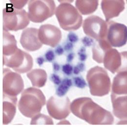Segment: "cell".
I'll use <instances>...</instances> for the list:
<instances>
[{
  "mask_svg": "<svg viewBox=\"0 0 127 127\" xmlns=\"http://www.w3.org/2000/svg\"><path fill=\"white\" fill-rule=\"evenodd\" d=\"M70 111L76 117L92 125H111L114 117L107 110L89 97H80L70 104Z\"/></svg>",
  "mask_w": 127,
  "mask_h": 127,
  "instance_id": "cell-1",
  "label": "cell"
},
{
  "mask_svg": "<svg viewBox=\"0 0 127 127\" xmlns=\"http://www.w3.org/2000/svg\"><path fill=\"white\" fill-rule=\"evenodd\" d=\"M46 103V97L42 91L31 87L22 92L18 107L24 116L32 118L40 113Z\"/></svg>",
  "mask_w": 127,
  "mask_h": 127,
  "instance_id": "cell-2",
  "label": "cell"
},
{
  "mask_svg": "<svg viewBox=\"0 0 127 127\" xmlns=\"http://www.w3.org/2000/svg\"><path fill=\"white\" fill-rule=\"evenodd\" d=\"M86 78L92 95L102 97L109 94L111 79L104 68L99 66L92 67L88 71Z\"/></svg>",
  "mask_w": 127,
  "mask_h": 127,
  "instance_id": "cell-3",
  "label": "cell"
},
{
  "mask_svg": "<svg viewBox=\"0 0 127 127\" xmlns=\"http://www.w3.org/2000/svg\"><path fill=\"white\" fill-rule=\"evenodd\" d=\"M55 14L60 27L65 31H76L82 26V16L70 3H61L55 9Z\"/></svg>",
  "mask_w": 127,
  "mask_h": 127,
  "instance_id": "cell-4",
  "label": "cell"
},
{
  "mask_svg": "<svg viewBox=\"0 0 127 127\" xmlns=\"http://www.w3.org/2000/svg\"><path fill=\"white\" fill-rule=\"evenodd\" d=\"M29 14L24 9L6 6L3 9V30L17 32L25 29L30 24Z\"/></svg>",
  "mask_w": 127,
  "mask_h": 127,
  "instance_id": "cell-5",
  "label": "cell"
},
{
  "mask_svg": "<svg viewBox=\"0 0 127 127\" xmlns=\"http://www.w3.org/2000/svg\"><path fill=\"white\" fill-rule=\"evenodd\" d=\"M29 17L35 23H41L53 16L56 5L52 0H32L29 2Z\"/></svg>",
  "mask_w": 127,
  "mask_h": 127,
  "instance_id": "cell-6",
  "label": "cell"
},
{
  "mask_svg": "<svg viewBox=\"0 0 127 127\" xmlns=\"http://www.w3.org/2000/svg\"><path fill=\"white\" fill-rule=\"evenodd\" d=\"M3 64L19 73L30 71L33 65V60L28 53L18 48L7 56H3Z\"/></svg>",
  "mask_w": 127,
  "mask_h": 127,
  "instance_id": "cell-7",
  "label": "cell"
},
{
  "mask_svg": "<svg viewBox=\"0 0 127 127\" xmlns=\"http://www.w3.org/2000/svg\"><path fill=\"white\" fill-rule=\"evenodd\" d=\"M24 89V81L20 74L7 68L3 69V95L16 97Z\"/></svg>",
  "mask_w": 127,
  "mask_h": 127,
  "instance_id": "cell-8",
  "label": "cell"
},
{
  "mask_svg": "<svg viewBox=\"0 0 127 127\" xmlns=\"http://www.w3.org/2000/svg\"><path fill=\"white\" fill-rule=\"evenodd\" d=\"M83 29L86 35L95 41L106 39L107 23L99 16L92 15L87 18L84 21Z\"/></svg>",
  "mask_w": 127,
  "mask_h": 127,
  "instance_id": "cell-9",
  "label": "cell"
},
{
  "mask_svg": "<svg viewBox=\"0 0 127 127\" xmlns=\"http://www.w3.org/2000/svg\"><path fill=\"white\" fill-rule=\"evenodd\" d=\"M49 115L56 120H63L70 113V101L67 96H51L47 101Z\"/></svg>",
  "mask_w": 127,
  "mask_h": 127,
  "instance_id": "cell-10",
  "label": "cell"
},
{
  "mask_svg": "<svg viewBox=\"0 0 127 127\" xmlns=\"http://www.w3.org/2000/svg\"><path fill=\"white\" fill-rule=\"evenodd\" d=\"M102 63L113 74L127 70V51L119 52L111 48L106 52Z\"/></svg>",
  "mask_w": 127,
  "mask_h": 127,
  "instance_id": "cell-11",
  "label": "cell"
},
{
  "mask_svg": "<svg viewBox=\"0 0 127 127\" xmlns=\"http://www.w3.org/2000/svg\"><path fill=\"white\" fill-rule=\"evenodd\" d=\"M108 29L106 41L111 47L120 48L127 43V27L122 24L113 21L107 22Z\"/></svg>",
  "mask_w": 127,
  "mask_h": 127,
  "instance_id": "cell-12",
  "label": "cell"
},
{
  "mask_svg": "<svg viewBox=\"0 0 127 127\" xmlns=\"http://www.w3.org/2000/svg\"><path fill=\"white\" fill-rule=\"evenodd\" d=\"M62 32L57 27L50 24L42 25L38 30V38L42 44L55 48L62 39Z\"/></svg>",
  "mask_w": 127,
  "mask_h": 127,
  "instance_id": "cell-13",
  "label": "cell"
},
{
  "mask_svg": "<svg viewBox=\"0 0 127 127\" xmlns=\"http://www.w3.org/2000/svg\"><path fill=\"white\" fill-rule=\"evenodd\" d=\"M38 30L35 28H28L23 31L20 38V43L28 51H35L42 47L38 38Z\"/></svg>",
  "mask_w": 127,
  "mask_h": 127,
  "instance_id": "cell-14",
  "label": "cell"
},
{
  "mask_svg": "<svg viewBox=\"0 0 127 127\" xmlns=\"http://www.w3.org/2000/svg\"><path fill=\"white\" fill-rule=\"evenodd\" d=\"M101 5L106 22L118 17L125 9V2L123 0H103Z\"/></svg>",
  "mask_w": 127,
  "mask_h": 127,
  "instance_id": "cell-15",
  "label": "cell"
},
{
  "mask_svg": "<svg viewBox=\"0 0 127 127\" xmlns=\"http://www.w3.org/2000/svg\"><path fill=\"white\" fill-rule=\"evenodd\" d=\"M17 98L3 95V125L10 123L13 119L16 112Z\"/></svg>",
  "mask_w": 127,
  "mask_h": 127,
  "instance_id": "cell-16",
  "label": "cell"
},
{
  "mask_svg": "<svg viewBox=\"0 0 127 127\" xmlns=\"http://www.w3.org/2000/svg\"><path fill=\"white\" fill-rule=\"evenodd\" d=\"M127 95L116 96L111 95L114 115L120 120H127Z\"/></svg>",
  "mask_w": 127,
  "mask_h": 127,
  "instance_id": "cell-17",
  "label": "cell"
},
{
  "mask_svg": "<svg viewBox=\"0 0 127 127\" xmlns=\"http://www.w3.org/2000/svg\"><path fill=\"white\" fill-rule=\"evenodd\" d=\"M127 70L118 72L113 80L111 95L116 96L127 95Z\"/></svg>",
  "mask_w": 127,
  "mask_h": 127,
  "instance_id": "cell-18",
  "label": "cell"
},
{
  "mask_svg": "<svg viewBox=\"0 0 127 127\" xmlns=\"http://www.w3.org/2000/svg\"><path fill=\"white\" fill-rule=\"evenodd\" d=\"M111 48L106 39L95 41L92 46L93 59L98 63H102L106 52Z\"/></svg>",
  "mask_w": 127,
  "mask_h": 127,
  "instance_id": "cell-19",
  "label": "cell"
},
{
  "mask_svg": "<svg viewBox=\"0 0 127 127\" xmlns=\"http://www.w3.org/2000/svg\"><path fill=\"white\" fill-rule=\"evenodd\" d=\"M28 78L31 80L33 87L42 88L47 81V74L46 71L40 68L32 70L27 74Z\"/></svg>",
  "mask_w": 127,
  "mask_h": 127,
  "instance_id": "cell-20",
  "label": "cell"
},
{
  "mask_svg": "<svg viewBox=\"0 0 127 127\" xmlns=\"http://www.w3.org/2000/svg\"><path fill=\"white\" fill-rule=\"evenodd\" d=\"M18 48L17 41L14 35L3 30V56H7Z\"/></svg>",
  "mask_w": 127,
  "mask_h": 127,
  "instance_id": "cell-21",
  "label": "cell"
},
{
  "mask_svg": "<svg viewBox=\"0 0 127 127\" xmlns=\"http://www.w3.org/2000/svg\"><path fill=\"white\" fill-rule=\"evenodd\" d=\"M99 1L93 0H80L75 1V6L80 12L84 15H87L94 13L97 10Z\"/></svg>",
  "mask_w": 127,
  "mask_h": 127,
  "instance_id": "cell-22",
  "label": "cell"
},
{
  "mask_svg": "<svg viewBox=\"0 0 127 127\" xmlns=\"http://www.w3.org/2000/svg\"><path fill=\"white\" fill-rule=\"evenodd\" d=\"M72 86H73L72 79L67 78H64L56 88V95L60 97L64 96Z\"/></svg>",
  "mask_w": 127,
  "mask_h": 127,
  "instance_id": "cell-23",
  "label": "cell"
},
{
  "mask_svg": "<svg viewBox=\"0 0 127 127\" xmlns=\"http://www.w3.org/2000/svg\"><path fill=\"white\" fill-rule=\"evenodd\" d=\"M31 124H48L53 125V122L52 119L46 115L39 113L32 118Z\"/></svg>",
  "mask_w": 127,
  "mask_h": 127,
  "instance_id": "cell-24",
  "label": "cell"
},
{
  "mask_svg": "<svg viewBox=\"0 0 127 127\" xmlns=\"http://www.w3.org/2000/svg\"><path fill=\"white\" fill-rule=\"evenodd\" d=\"M73 86H75L80 89H83L87 86V83L85 80L81 76H77L72 79Z\"/></svg>",
  "mask_w": 127,
  "mask_h": 127,
  "instance_id": "cell-25",
  "label": "cell"
},
{
  "mask_svg": "<svg viewBox=\"0 0 127 127\" xmlns=\"http://www.w3.org/2000/svg\"><path fill=\"white\" fill-rule=\"evenodd\" d=\"M14 8L17 9H21L28 1V0H10Z\"/></svg>",
  "mask_w": 127,
  "mask_h": 127,
  "instance_id": "cell-26",
  "label": "cell"
},
{
  "mask_svg": "<svg viewBox=\"0 0 127 127\" xmlns=\"http://www.w3.org/2000/svg\"><path fill=\"white\" fill-rule=\"evenodd\" d=\"M57 124H59V125H61V124H64V125L68 124V125H70V124H71V123L68 121H67L66 120H65V119H63V120H61L60 122L58 123Z\"/></svg>",
  "mask_w": 127,
  "mask_h": 127,
  "instance_id": "cell-27",
  "label": "cell"
}]
</instances>
